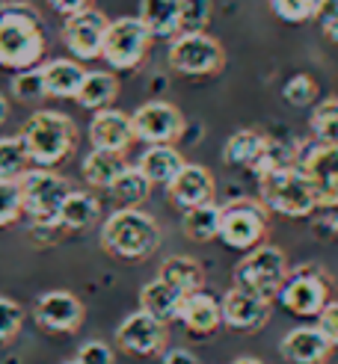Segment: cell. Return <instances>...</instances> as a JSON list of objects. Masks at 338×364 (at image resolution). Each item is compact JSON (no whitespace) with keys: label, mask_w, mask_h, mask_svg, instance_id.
I'll return each instance as SVG.
<instances>
[{"label":"cell","mask_w":338,"mask_h":364,"mask_svg":"<svg viewBox=\"0 0 338 364\" xmlns=\"http://www.w3.org/2000/svg\"><path fill=\"white\" fill-rule=\"evenodd\" d=\"M45 57V30L42 18L30 4L0 6V68L27 71Z\"/></svg>","instance_id":"obj_1"},{"label":"cell","mask_w":338,"mask_h":364,"mask_svg":"<svg viewBox=\"0 0 338 364\" xmlns=\"http://www.w3.org/2000/svg\"><path fill=\"white\" fill-rule=\"evenodd\" d=\"M101 246L119 261H142L160 246V225L139 208H119L101 225Z\"/></svg>","instance_id":"obj_2"},{"label":"cell","mask_w":338,"mask_h":364,"mask_svg":"<svg viewBox=\"0 0 338 364\" xmlns=\"http://www.w3.org/2000/svg\"><path fill=\"white\" fill-rule=\"evenodd\" d=\"M18 139L24 142V151H27L30 163H36L39 169H53L75 151L78 127L65 113L39 110L24 122Z\"/></svg>","instance_id":"obj_3"},{"label":"cell","mask_w":338,"mask_h":364,"mask_svg":"<svg viewBox=\"0 0 338 364\" xmlns=\"http://www.w3.org/2000/svg\"><path fill=\"white\" fill-rule=\"evenodd\" d=\"M258 202L273 210L279 216H291V220H302V216H312L320 205L315 187L309 184V178L302 175L297 166L279 169L258 178Z\"/></svg>","instance_id":"obj_4"},{"label":"cell","mask_w":338,"mask_h":364,"mask_svg":"<svg viewBox=\"0 0 338 364\" xmlns=\"http://www.w3.org/2000/svg\"><path fill=\"white\" fill-rule=\"evenodd\" d=\"M21 202L24 213L36 228H60V210L71 193L68 181L51 169H30L21 181Z\"/></svg>","instance_id":"obj_5"},{"label":"cell","mask_w":338,"mask_h":364,"mask_svg":"<svg viewBox=\"0 0 338 364\" xmlns=\"http://www.w3.org/2000/svg\"><path fill=\"white\" fill-rule=\"evenodd\" d=\"M285 279H288V258L279 246L261 243L253 252H246L235 267V287L249 290V294L264 296L270 302L285 284Z\"/></svg>","instance_id":"obj_6"},{"label":"cell","mask_w":338,"mask_h":364,"mask_svg":"<svg viewBox=\"0 0 338 364\" xmlns=\"http://www.w3.org/2000/svg\"><path fill=\"white\" fill-rule=\"evenodd\" d=\"M267 234V208L255 198H231L220 208V240L228 249L253 252Z\"/></svg>","instance_id":"obj_7"},{"label":"cell","mask_w":338,"mask_h":364,"mask_svg":"<svg viewBox=\"0 0 338 364\" xmlns=\"http://www.w3.org/2000/svg\"><path fill=\"white\" fill-rule=\"evenodd\" d=\"M226 65V50L208 33H181L169 45V68L187 77L220 75Z\"/></svg>","instance_id":"obj_8"},{"label":"cell","mask_w":338,"mask_h":364,"mask_svg":"<svg viewBox=\"0 0 338 364\" xmlns=\"http://www.w3.org/2000/svg\"><path fill=\"white\" fill-rule=\"evenodd\" d=\"M276 299L282 302L285 311H291L297 317H317L332 302L327 272L317 267H309V264L297 267L294 272H288V279L279 287Z\"/></svg>","instance_id":"obj_9"},{"label":"cell","mask_w":338,"mask_h":364,"mask_svg":"<svg viewBox=\"0 0 338 364\" xmlns=\"http://www.w3.org/2000/svg\"><path fill=\"white\" fill-rule=\"evenodd\" d=\"M149 45H152V33L146 30V24L134 15H125L110 21V27H107L101 57L119 71H131L146 60Z\"/></svg>","instance_id":"obj_10"},{"label":"cell","mask_w":338,"mask_h":364,"mask_svg":"<svg viewBox=\"0 0 338 364\" xmlns=\"http://www.w3.org/2000/svg\"><path fill=\"white\" fill-rule=\"evenodd\" d=\"M294 166L309 178L320 208H338V149L324 142L302 145Z\"/></svg>","instance_id":"obj_11"},{"label":"cell","mask_w":338,"mask_h":364,"mask_svg":"<svg viewBox=\"0 0 338 364\" xmlns=\"http://www.w3.org/2000/svg\"><path fill=\"white\" fill-rule=\"evenodd\" d=\"M131 127L134 139L146 145H175L184 134V116L167 101H152L131 113Z\"/></svg>","instance_id":"obj_12"},{"label":"cell","mask_w":338,"mask_h":364,"mask_svg":"<svg viewBox=\"0 0 338 364\" xmlns=\"http://www.w3.org/2000/svg\"><path fill=\"white\" fill-rule=\"evenodd\" d=\"M116 343L128 355H137V358L160 355L164 347H167V323L154 320L146 311H134V314H128L119 323Z\"/></svg>","instance_id":"obj_13"},{"label":"cell","mask_w":338,"mask_h":364,"mask_svg":"<svg viewBox=\"0 0 338 364\" xmlns=\"http://www.w3.org/2000/svg\"><path fill=\"white\" fill-rule=\"evenodd\" d=\"M33 320L42 326L45 332L53 335H71L80 329L83 323V302L68 294V290H48L33 305Z\"/></svg>","instance_id":"obj_14"},{"label":"cell","mask_w":338,"mask_h":364,"mask_svg":"<svg viewBox=\"0 0 338 364\" xmlns=\"http://www.w3.org/2000/svg\"><path fill=\"white\" fill-rule=\"evenodd\" d=\"M107 15L101 9H86L80 15H71L65 18L63 24V39H65V48L75 53L78 60H95L101 57L104 50V39H107Z\"/></svg>","instance_id":"obj_15"},{"label":"cell","mask_w":338,"mask_h":364,"mask_svg":"<svg viewBox=\"0 0 338 364\" xmlns=\"http://www.w3.org/2000/svg\"><path fill=\"white\" fill-rule=\"evenodd\" d=\"M270 311H273V302L264 299V296H255L249 290H241V287H231L228 294L220 299V314H223V326L235 332H255L261 326L270 320Z\"/></svg>","instance_id":"obj_16"},{"label":"cell","mask_w":338,"mask_h":364,"mask_svg":"<svg viewBox=\"0 0 338 364\" xmlns=\"http://www.w3.org/2000/svg\"><path fill=\"white\" fill-rule=\"evenodd\" d=\"M89 139L93 149L98 151H110V154H125L128 145L134 142V127L131 116H125L119 110H101L89 122Z\"/></svg>","instance_id":"obj_17"},{"label":"cell","mask_w":338,"mask_h":364,"mask_svg":"<svg viewBox=\"0 0 338 364\" xmlns=\"http://www.w3.org/2000/svg\"><path fill=\"white\" fill-rule=\"evenodd\" d=\"M279 350L291 364H324L332 353V343L324 338L317 326H297L282 338Z\"/></svg>","instance_id":"obj_18"},{"label":"cell","mask_w":338,"mask_h":364,"mask_svg":"<svg viewBox=\"0 0 338 364\" xmlns=\"http://www.w3.org/2000/svg\"><path fill=\"white\" fill-rule=\"evenodd\" d=\"M167 190H169V198L181 210L199 208L213 198V175L205 166H199V163H187Z\"/></svg>","instance_id":"obj_19"},{"label":"cell","mask_w":338,"mask_h":364,"mask_svg":"<svg viewBox=\"0 0 338 364\" xmlns=\"http://www.w3.org/2000/svg\"><path fill=\"white\" fill-rule=\"evenodd\" d=\"M184 166H187V163H184L181 151H178L175 145H149V149L142 151L139 160H137V169L146 175V181L152 187L154 184L169 187Z\"/></svg>","instance_id":"obj_20"},{"label":"cell","mask_w":338,"mask_h":364,"mask_svg":"<svg viewBox=\"0 0 338 364\" xmlns=\"http://www.w3.org/2000/svg\"><path fill=\"white\" fill-rule=\"evenodd\" d=\"M178 320L187 326L190 335H211V332H217L223 326L220 302L213 299L211 294H205V290H199V294H190L181 302V314H178Z\"/></svg>","instance_id":"obj_21"},{"label":"cell","mask_w":338,"mask_h":364,"mask_svg":"<svg viewBox=\"0 0 338 364\" xmlns=\"http://www.w3.org/2000/svg\"><path fill=\"white\" fill-rule=\"evenodd\" d=\"M139 21L157 39L181 36V4L178 0H139Z\"/></svg>","instance_id":"obj_22"},{"label":"cell","mask_w":338,"mask_h":364,"mask_svg":"<svg viewBox=\"0 0 338 364\" xmlns=\"http://www.w3.org/2000/svg\"><path fill=\"white\" fill-rule=\"evenodd\" d=\"M181 302H184V294L175 290L172 284H167L164 279H154L139 290V311L152 314L160 323L178 320V314H181Z\"/></svg>","instance_id":"obj_23"},{"label":"cell","mask_w":338,"mask_h":364,"mask_svg":"<svg viewBox=\"0 0 338 364\" xmlns=\"http://www.w3.org/2000/svg\"><path fill=\"white\" fill-rule=\"evenodd\" d=\"M83 77H86V71L75 60H51L42 65L45 95L51 98H78Z\"/></svg>","instance_id":"obj_24"},{"label":"cell","mask_w":338,"mask_h":364,"mask_svg":"<svg viewBox=\"0 0 338 364\" xmlns=\"http://www.w3.org/2000/svg\"><path fill=\"white\" fill-rule=\"evenodd\" d=\"M157 279H164L175 290H181L184 296H190V294H199V290H202L205 272H202L199 261L187 258V255H172V258H167L164 264H160Z\"/></svg>","instance_id":"obj_25"},{"label":"cell","mask_w":338,"mask_h":364,"mask_svg":"<svg viewBox=\"0 0 338 364\" xmlns=\"http://www.w3.org/2000/svg\"><path fill=\"white\" fill-rule=\"evenodd\" d=\"M125 169H128V163L122 160V154H110V151L93 149L83 157V181L89 187H95V190L110 193V187L119 181V175Z\"/></svg>","instance_id":"obj_26"},{"label":"cell","mask_w":338,"mask_h":364,"mask_svg":"<svg viewBox=\"0 0 338 364\" xmlns=\"http://www.w3.org/2000/svg\"><path fill=\"white\" fill-rule=\"evenodd\" d=\"M116 95H119L116 75H110V71H86L83 86L78 92V104L86 107V110L101 113V110H110Z\"/></svg>","instance_id":"obj_27"},{"label":"cell","mask_w":338,"mask_h":364,"mask_svg":"<svg viewBox=\"0 0 338 364\" xmlns=\"http://www.w3.org/2000/svg\"><path fill=\"white\" fill-rule=\"evenodd\" d=\"M98 213H101V205H98V198L93 193L71 190L63 210H60V225L68 228V231H83L89 225H95Z\"/></svg>","instance_id":"obj_28"},{"label":"cell","mask_w":338,"mask_h":364,"mask_svg":"<svg viewBox=\"0 0 338 364\" xmlns=\"http://www.w3.org/2000/svg\"><path fill=\"white\" fill-rule=\"evenodd\" d=\"M267 142H270V139H267L264 134H258V131H238V134L228 136L226 149H223V160L228 163V166L253 169L258 163V157L264 154Z\"/></svg>","instance_id":"obj_29"},{"label":"cell","mask_w":338,"mask_h":364,"mask_svg":"<svg viewBox=\"0 0 338 364\" xmlns=\"http://www.w3.org/2000/svg\"><path fill=\"white\" fill-rule=\"evenodd\" d=\"M181 228L190 240L196 243H208L213 237H220V205H199V208H190L181 216Z\"/></svg>","instance_id":"obj_30"},{"label":"cell","mask_w":338,"mask_h":364,"mask_svg":"<svg viewBox=\"0 0 338 364\" xmlns=\"http://www.w3.org/2000/svg\"><path fill=\"white\" fill-rule=\"evenodd\" d=\"M149 193H152V184L137 166H128L119 175L116 184L110 187V196L116 198L119 208H139L149 198Z\"/></svg>","instance_id":"obj_31"},{"label":"cell","mask_w":338,"mask_h":364,"mask_svg":"<svg viewBox=\"0 0 338 364\" xmlns=\"http://www.w3.org/2000/svg\"><path fill=\"white\" fill-rule=\"evenodd\" d=\"M27 151L18 136H0V181H21L27 175Z\"/></svg>","instance_id":"obj_32"},{"label":"cell","mask_w":338,"mask_h":364,"mask_svg":"<svg viewBox=\"0 0 338 364\" xmlns=\"http://www.w3.org/2000/svg\"><path fill=\"white\" fill-rule=\"evenodd\" d=\"M312 134L315 142L335 145L338 149V98L317 101L312 110Z\"/></svg>","instance_id":"obj_33"},{"label":"cell","mask_w":338,"mask_h":364,"mask_svg":"<svg viewBox=\"0 0 338 364\" xmlns=\"http://www.w3.org/2000/svg\"><path fill=\"white\" fill-rule=\"evenodd\" d=\"M12 95L18 101H39V98H48L45 95V80H42V65L36 68H27V71H18L12 77Z\"/></svg>","instance_id":"obj_34"},{"label":"cell","mask_w":338,"mask_h":364,"mask_svg":"<svg viewBox=\"0 0 338 364\" xmlns=\"http://www.w3.org/2000/svg\"><path fill=\"white\" fill-rule=\"evenodd\" d=\"M21 216H24L21 184L18 181H0V228L18 223Z\"/></svg>","instance_id":"obj_35"},{"label":"cell","mask_w":338,"mask_h":364,"mask_svg":"<svg viewBox=\"0 0 338 364\" xmlns=\"http://www.w3.org/2000/svg\"><path fill=\"white\" fill-rule=\"evenodd\" d=\"M288 166H294V154L285 149L282 142H267V149H264V154L258 157V163L253 166V172L258 175V178H264V175H270V172H279V169H288Z\"/></svg>","instance_id":"obj_36"},{"label":"cell","mask_w":338,"mask_h":364,"mask_svg":"<svg viewBox=\"0 0 338 364\" xmlns=\"http://www.w3.org/2000/svg\"><path fill=\"white\" fill-rule=\"evenodd\" d=\"M267 4H270V9L282 21L302 24V21H309V18H315L320 0H267Z\"/></svg>","instance_id":"obj_37"},{"label":"cell","mask_w":338,"mask_h":364,"mask_svg":"<svg viewBox=\"0 0 338 364\" xmlns=\"http://www.w3.org/2000/svg\"><path fill=\"white\" fill-rule=\"evenodd\" d=\"M181 4V33H202L213 0H178Z\"/></svg>","instance_id":"obj_38"},{"label":"cell","mask_w":338,"mask_h":364,"mask_svg":"<svg viewBox=\"0 0 338 364\" xmlns=\"http://www.w3.org/2000/svg\"><path fill=\"white\" fill-rule=\"evenodd\" d=\"M282 98L294 107H309L317 98V83L309 75H294L288 83L282 86Z\"/></svg>","instance_id":"obj_39"},{"label":"cell","mask_w":338,"mask_h":364,"mask_svg":"<svg viewBox=\"0 0 338 364\" xmlns=\"http://www.w3.org/2000/svg\"><path fill=\"white\" fill-rule=\"evenodd\" d=\"M24 323V308L9 296H0V343H9Z\"/></svg>","instance_id":"obj_40"},{"label":"cell","mask_w":338,"mask_h":364,"mask_svg":"<svg viewBox=\"0 0 338 364\" xmlns=\"http://www.w3.org/2000/svg\"><path fill=\"white\" fill-rule=\"evenodd\" d=\"M315 21L324 27V33L329 36L332 42H338V0H320Z\"/></svg>","instance_id":"obj_41"},{"label":"cell","mask_w":338,"mask_h":364,"mask_svg":"<svg viewBox=\"0 0 338 364\" xmlns=\"http://www.w3.org/2000/svg\"><path fill=\"white\" fill-rule=\"evenodd\" d=\"M78 361L80 364H113V350L104 341H86L78 350Z\"/></svg>","instance_id":"obj_42"},{"label":"cell","mask_w":338,"mask_h":364,"mask_svg":"<svg viewBox=\"0 0 338 364\" xmlns=\"http://www.w3.org/2000/svg\"><path fill=\"white\" fill-rule=\"evenodd\" d=\"M317 329L324 332V338L332 343V350L338 347V299L329 302L324 311L317 314Z\"/></svg>","instance_id":"obj_43"},{"label":"cell","mask_w":338,"mask_h":364,"mask_svg":"<svg viewBox=\"0 0 338 364\" xmlns=\"http://www.w3.org/2000/svg\"><path fill=\"white\" fill-rule=\"evenodd\" d=\"M48 4L57 9V12H63L65 18H71V15H80L86 9H93L95 0H48Z\"/></svg>","instance_id":"obj_44"},{"label":"cell","mask_w":338,"mask_h":364,"mask_svg":"<svg viewBox=\"0 0 338 364\" xmlns=\"http://www.w3.org/2000/svg\"><path fill=\"white\" fill-rule=\"evenodd\" d=\"M160 364H199V358L187 350H164L160 353Z\"/></svg>","instance_id":"obj_45"},{"label":"cell","mask_w":338,"mask_h":364,"mask_svg":"<svg viewBox=\"0 0 338 364\" xmlns=\"http://www.w3.org/2000/svg\"><path fill=\"white\" fill-rule=\"evenodd\" d=\"M6 116H9V104H6V98L0 95V124L6 122Z\"/></svg>","instance_id":"obj_46"},{"label":"cell","mask_w":338,"mask_h":364,"mask_svg":"<svg viewBox=\"0 0 338 364\" xmlns=\"http://www.w3.org/2000/svg\"><path fill=\"white\" fill-rule=\"evenodd\" d=\"M231 364H264V361H258V358H235V361H231Z\"/></svg>","instance_id":"obj_47"},{"label":"cell","mask_w":338,"mask_h":364,"mask_svg":"<svg viewBox=\"0 0 338 364\" xmlns=\"http://www.w3.org/2000/svg\"><path fill=\"white\" fill-rule=\"evenodd\" d=\"M65 364H80V361H78V358H71V361H65Z\"/></svg>","instance_id":"obj_48"}]
</instances>
